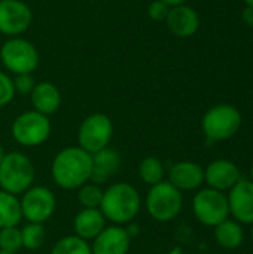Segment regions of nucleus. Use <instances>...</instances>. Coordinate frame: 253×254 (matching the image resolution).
<instances>
[{"mask_svg":"<svg viewBox=\"0 0 253 254\" xmlns=\"http://www.w3.org/2000/svg\"><path fill=\"white\" fill-rule=\"evenodd\" d=\"M92 170V155L79 146L61 149L51 165L52 180L57 186L66 190L79 189L89 182Z\"/></svg>","mask_w":253,"mask_h":254,"instance_id":"obj_1","label":"nucleus"},{"mask_svg":"<svg viewBox=\"0 0 253 254\" xmlns=\"http://www.w3.org/2000/svg\"><path fill=\"white\" fill-rule=\"evenodd\" d=\"M142 198L137 189L125 182L113 183L103 190L100 211L106 220L113 225L122 226L131 222L140 211Z\"/></svg>","mask_w":253,"mask_h":254,"instance_id":"obj_2","label":"nucleus"},{"mask_svg":"<svg viewBox=\"0 0 253 254\" xmlns=\"http://www.w3.org/2000/svg\"><path fill=\"white\" fill-rule=\"evenodd\" d=\"M34 165L21 152L6 153L0 162V190L10 195H22L33 186Z\"/></svg>","mask_w":253,"mask_h":254,"instance_id":"obj_3","label":"nucleus"},{"mask_svg":"<svg viewBox=\"0 0 253 254\" xmlns=\"http://www.w3.org/2000/svg\"><path fill=\"white\" fill-rule=\"evenodd\" d=\"M242 127V113L231 104H216L210 107L203 119L201 129L209 141H224L237 134Z\"/></svg>","mask_w":253,"mask_h":254,"instance_id":"obj_4","label":"nucleus"},{"mask_svg":"<svg viewBox=\"0 0 253 254\" xmlns=\"http://www.w3.org/2000/svg\"><path fill=\"white\" fill-rule=\"evenodd\" d=\"M145 204L152 219L167 223L179 216L183 205V198L179 189H176L169 180H163L151 186Z\"/></svg>","mask_w":253,"mask_h":254,"instance_id":"obj_5","label":"nucleus"},{"mask_svg":"<svg viewBox=\"0 0 253 254\" xmlns=\"http://www.w3.org/2000/svg\"><path fill=\"white\" fill-rule=\"evenodd\" d=\"M0 61L15 76L31 74L39 65V52L30 40L9 37L0 48Z\"/></svg>","mask_w":253,"mask_h":254,"instance_id":"obj_6","label":"nucleus"},{"mask_svg":"<svg viewBox=\"0 0 253 254\" xmlns=\"http://www.w3.org/2000/svg\"><path fill=\"white\" fill-rule=\"evenodd\" d=\"M10 131L18 144L24 147H37L51 135L49 116H45L36 110L24 112L15 118Z\"/></svg>","mask_w":253,"mask_h":254,"instance_id":"obj_7","label":"nucleus"},{"mask_svg":"<svg viewBox=\"0 0 253 254\" xmlns=\"http://www.w3.org/2000/svg\"><path fill=\"white\" fill-rule=\"evenodd\" d=\"M192 211L200 223L215 228L230 217L228 198L221 190L212 188L201 189L192 199Z\"/></svg>","mask_w":253,"mask_h":254,"instance_id":"obj_8","label":"nucleus"},{"mask_svg":"<svg viewBox=\"0 0 253 254\" xmlns=\"http://www.w3.org/2000/svg\"><path fill=\"white\" fill-rule=\"evenodd\" d=\"M113 135V124L110 118L104 113H92L86 116L78 129L79 147L94 155L106 147Z\"/></svg>","mask_w":253,"mask_h":254,"instance_id":"obj_9","label":"nucleus"},{"mask_svg":"<svg viewBox=\"0 0 253 254\" xmlns=\"http://www.w3.org/2000/svg\"><path fill=\"white\" fill-rule=\"evenodd\" d=\"M22 219L30 223L43 225L49 220L55 211L57 201L54 193L45 186H31L28 190L22 193L19 199Z\"/></svg>","mask_w":253,"mask_h":254,"instance_id":"obj_10","label":"nucleus"},{"mask_svg":"<svg viewBox=\"0 0 253 254\" xmlns=\"http://www.w3.org/2000/svg\"><path fill=\"white\" fill-rule=\"evenodd\" d=\"M33 21V12L28 4L21 0L0 1V34L7 37H19L25 33Z\"/></svg>","mask_w":253,"mask_h":254,"instance_id":"obj_11","label":"nucleus"},{"mask_svg":"<svg viewBox=\"0 0 253 254\" xmlns=\"http://www.w3.org/2000/svg\"><path fill=\"white\" fill-rule=\"evenodd\" d=\"M230 214L236 222L243 225H253V182L240 179L227 195Z\"/></svg>","mask_w":253,"mask_h":254,"instance_id":"obj_12","label":"nucleus"},{"mask_svg":"<svg viewBox=\"0 0 253 254\" xmlns=\"http://www.w3.org/2000/svg\"><path fill=\"white\" fill-rule=\"evenodd\" d=\"M131 244V235L122 226H106L91 246L92 254H127Z\"/></svg>","mask_w":253,"mask_h":254,"instance_id":"obj_13","label":"nucleus"},{"mask_svg":"<svg viewBox=\"0 0 253 254\" xmlns=\"http://www.w3.org/2000/svg\"><path fill=\"white\" fill-rule=\"evenodd\" d=\"M242 179L239 167L230 159H215L204 168V182L209 188L225 192Z\"/></svg>","mask_w":253,"mask_h":254,"instance_id":"obj_14","label":"nucleus"},{"mask_svg":"<svg viewBox=\"0 0 253 254\" xmlns=\"http://www.w3.org/2000/svg\"><path fill=\"white\" fill-rule=\"evenodd\" d=\"M169 30L177 37H191L200 27V16L195 9L188 4L173 6L166 18Z\"/></svg>","mask_w":253,"mask_h":254,"instance_id":"obj_15","label":"nucleus"},{"mask_svg":"<svg viewBox=\"0 0 253 254\" xmlns=\"http://www.w3.org/2000/svg\"><path fill=\"white\" fill-rule=\"evenodd\" d=\"M169 182L182 190H195L204 183V168L192 161H180L169 171Z\"/></svg>","mask_w":253,"mask_h":254,"instance_id":"obj_16","label":"nucleus"},{"mask_svg":"<svg viewBox=\"0 0 253 254\" xmlns=\"http://www.w3.org/2000/svg\"><path fill=\"white\" fill-rule=\"evenodd\" d=\"M122 158L121 155L110 147H106L92 155V170L89 182L95 185H103L109 179H112L121 168Z\"/></svg>","mask_w":253,"mask_h":254,"instance_id":"obj_17","label":"nucleus"},{"mask_svg":"<svg viewBox=\"0 0 253 254\" xmlns=\"http://www.w3.org/2000/svg\"><path fill=\"white\" fill-rule=\"evenodd\" d=\"M30 100H31L33 110L45 116L54 115L61 106V94L58 88L48 80L36 83V86L30 94Z\"/></svg>","mask_w":253,"mask_h":254,"instance_id":"obj_18","label":"nucleus"},{"mask_svg":"<svg viewBox=\"0 0 253 254\" xmlns=\"http://www.w3.org/2000/svg\"><path fill=\"white\" fill-rule=\"evenodd\" d=\"M106 228V217L100 208H82L73 219L76 237L89 241L94 240Z\"/></svg>","mask_w":253,"mask_h":254,"instance_id":"obj_19","label":"nucleus"},{"mask_svg":"<svg viewBox=\"0 0 253 254\" xmlns=\"http://www.w3.org/2000/svg\"><path fill=\"white\" fill-rule=\"evenodd\" d=\"M215 240L221 247L233 250L243 244L245 231L239 222L227 219L221 225L215 226Z\"/></svg>","mask_w":253,"mask_h":254,"instance_id":"obj_20","label":"nucleus"},{"mask_svg":"<svg viewBox=\"0 0 253 254\" xmlns=\"http://www.w3.org/2000/svg\"><path fill=\"white\" fill-rule=\"evenodd\" d=\"M22 219L19 199L4 190H0V229L18 226Z\"/></svg>","mask_w":253,"mask_h":254,"instance_id":"obj_21","label":"nucleus"},{"mask_svg":"<svg viewBox=\"0 0 253 254\" xmlns=\"http://www.w3.org/2000/svg\"><path fill=\"white\" fill-rule=\"evenodd\" d=\"M164 165L157 156H148L139 164V177L143 183L154 186L164 180Z\"/></svg>","mask_w":253,"mask_h":254,"instance_id":"obj_22","label":"nucleus"},{"mask_svg":"<svg viewBox=\"0 0 253 254\" xmlns=\"http://www.w3.org/2000/svg\"><path fill=\"white\" fill-rule=\"evenodd\" d=\"M51 254H92L91 253V246L76 237V235H69V237H64L61 240H58L54 247H52V252Z\"/></svg>","mask_w":253,"mask_h":254,"instance_id":"obj_23","label":"nucleus"},{"mask_svg":"<svg viewBox=\"0 0 253 254\" xmlns=\"http://www.w3.org/2000/svg\"><path fill=\"white\" fill-rule=\"evenodd\" d=\"M45 228L40 223H27L21 229V240H22V247L27 250H37L45 244Z\"/></svg>","mask_w":253,"mask_h":254,"instance_id":"obj_24","label":"nucleus"},{"mask_svg":"<svg viewBox=\"0 0 253 254\" xmlns=\"http://www.w3.org/2000/svg\"><path fill=\"white\" fill-rule=\"evenodd\" d=\"M103 190L95 183H85L79 188L78 199L84 208H100Z\"/></svg>","mask_w":253,"mask_h":254,"instance_id":"obj_25","label":"nucleus"},{"mask_svg":"<svg viewBox=\"0 0 253 254\" xmlns=\"http://www.w3.org/2000/svg\"><path fill=\"white\" fill-rule=\"evenodd\" d=\"M19 249H22L21 229H18L16 226L0 229V250L16 253Z\"/></svg>","mask_w":253,"mask_h":254,"instance_id":"obj_26","label":"nucleus"},{"mask_svg":"<svg viewBox=\"0 0 253 254\" xmlns=\"http://www.w3.org/2000/svg\"><path fill=\"white\" fill-rule=\"evenodd\" d=\"M15 97V89H13V82L12 79L0 70V107L7 106Z\"/></svg>","mask_w":253,"mask_h":254,"instance_id":"obj_27","label":"nucleus"},{"mask_svg":"<svg viewBox=\"0 0 253 254\" xmlns=\"http://www.w3.org/2000/svg\"><path fill=\"white\" fill-rule=\"evenodd\" d=\"M12 82H13L15 94H21V95H30L33 88L36 86V82L31 74H16L15 79H12Z\"/></svg>","mask_w":253,"mask_h":254,"instance_id":"obj_28","label":"nucleus"},{"mask_svg":"<svg viewBox=\"0 0 253 254\" xmlns=\"http://www.w3.org/2000/svg\"><path fill=\"white\" fill-rule=\"evenodd\" d=\"M169 10H170V6L166 4L161 0H154L148 6V15H149V18L154 19V21H157V22L166 21V18L169 15Z\"/></svg>","mask_w":253,"mask_h":254,"instance_id":"obj_29","label":"nucleus"},{"mask_svg":"<svg viewBox=\"0 0 253 254\" xmlns=\"http://www.w3.org/2000/svg\"><path fill=\"white\" fill-rule=\"evenodd\" d=\"M242 19L245 24L253 27V6H246L242 12Z\"/></svg>","mask_w":253,"mask_h":254,"instance_id":"obj_30","label":"nucleus"},{"mask_svg":"<svg viewBox=\"0 0 253 254\" xmlns=\"http://www.w3.org/2000/svg\"><path fill=\"white\" fill-rule=\"evenodd\" d=\"M161 1H164L166 4H169L170 7H173V6H179V4H185L186 3V0H161Z\"/></svg>","mask_w":253,"mask_h":254,"instance_id":"obj_31","label":"nucleus"},{"mask_svg":"<svg viewBox=\"0 0 253 254\" xmlns=\"http://www.w3.org/2000/svg\"><path fill=\"white\" fill-rule=\"evenodd\" d=\"M4 155H6V152H4V147L0 144V162H1V159L4 158Z\"/></svg>","mask_w":253,"mask_h":254,"instance_id":"obj_32","label":"nucleus"},{"mask_svg":"<svg viewBox=\"0 0 253 254\" xmlns=\"http://www.w3.org/2000/svg\"><path fill=\"white\" fill-rule=\"evenodd\" d=\"M245 3H246L248 6H253V0H245Z\"/></svg>","mask_w":253,"mask_h":254,"instance_id":"obj_33","label":"nucleus"},{"mask_svg":"<svg viewBox=\"0 0 253 254\" xmlns=\"http://www.w3.org/2000/svg\"><path fill=\"white\" fill-rule=\"evenodd\" d=\"M0 254H15V253H10V252H4V250H0Z\"/></svg>","mask_w":253,"mask_h":254,"instance_id":"obj_34","label":"nucleus"},{"mask_svg":"<svg viewBox=\"0 0 253 254\" xmlns=\"http://www.w3.org/2000/svg\"><path fill=\"white\" fill-rule=\"evenodd\" d=\"M251 182H253V165L252 168H251Z\"/></svg>","mask_w":253,"mask_h":254,"instance_id":"obj_35","label":"nucleus"},{"mask_svg":"<svg viewBox=\"0 0 253 254\" xmlns=\"http://www.w3.org/2000/svg\"><path fill=\"white\" fill-rule=\"evenodd\" d=\"M251 240H252V243H253V228H252V231H251Z\"/></svg>","mask_w":253,"mask_h":254,"instance_id":"obj_36","label":"nucleus"},{"mask_svg":"<svg viewBox=\"0 0 253 254\" xmlns=\"http://www.w3.org/2000/svg\"><path fill=\"white\" fill-rule=\"evenodd\" d=\"M0 1H1V0H0Z\"/></svg>","mask_w":253,"mask_h":254,"instance_id":"obj_37","label":"nucleus"}]
</instances>
